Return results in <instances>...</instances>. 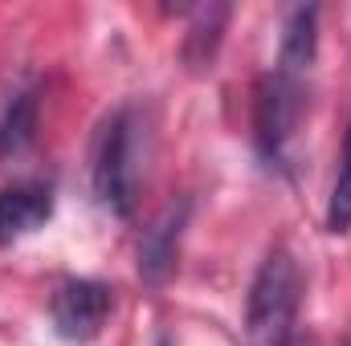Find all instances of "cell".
<instances>
[{
  "instance_id": "obj_12",
  "label": "cell",
  "mask_w": 351,
  "mask_h": 346,
  "mask_svg": "<svg viewBox=\"0 0 351 346\" xmlns=\"http://www.w3.org/2000/svg\"><path fill=\"white\" fill-rule=\"evenodd\" d=\"M160 346H172V343H160Z\"/></svg>"
},
{
  "instance_id": "obj_4",
  "label": "cell",
  "mask_w": 351,
  "mask_h": 346,
  "mask_svg": "<svg viewBox=\"0 0 351 346\" xmlns=\"http://www.w3.org/2000/svg\"><path fill=\"white\" fill-rule=\"evenodd\" d=\"M110 310H114V289L106 281H94V277H70L53 289L49 297V322H53V334L70 346H86L94 343L106 322H110Z\"/></svg>"
},
{
  "instance_id": "obj_5",
  "label": "cell",
  "mask_w": 351,
  "mask_h": 346,
  "mask_svg": "<svg viewBox=\"0 0 351 346\" xmlns=\"http://www.w3.org/2000/svg\"><path fill=\"white\" fill-rule=\"evenodd\" d=\"M53 183L49 179H16L0 191V245H16L49 224L53 216Z\"/></svg>"
},
{
  "instance_id": "obj_3",
  "label": "cell",
  "mask_w": 351,
  "mask_h": 346,
  "mask_svg": "<svg viewBox=\"0 0 351 346\" xmlns=\"http://www.w3.org/2000/svg\"><path fill=\"white\" fill-rule=\"evenodd\" d=\"M302 74L269 70L254 86V147L265 168H286V147L302 118Z\"/></svg>"
},
{
  "instance_id": "obj_7",
  "label": "cell",
  "mask_w": 351,
  "mask_h": 346,
  "mask_svg": "<svg viewBox=\"0 0 351 346\" xmlns=\"http://www.w3.org/2000/svg\"><path fill=\"white\" fill-rule=\"evenodd\" d=\"M37 118H41V90L33 82H21L4 94V102H0V159H12L33 143Z\"/></svg>"
},
{
  "instance_id": "obj_13",
  "label": "cell",
  "mask_w": 351,
  "mask_h": 346,
  "mask_svg": "<svg viewBox=\"0 0 351 346\" xmlns=\"http://www.w3.org/2000/svg\"><path fill=\"white\" fill-rule=\"evenodd\" d=\"M343 346H351V338H348V343H343Z\"/></svg>"
},
{
  "instance_id": "obj_10",
  "label": "cell",
  "mask_w": 351,
  "mask_h": 346,
  "mask_svg": "<svg viewBox=\"0 0 351 346\" xmlns=\"http://www.w3.org/2000/svg\"><path fill=\"white\" fill-rule=\"evenodd\" d=\"M327 232H335V237L351 232V122L343 135V155H339V175L331 187V204H327Z\"/></svg>"
},
{
  "instance_id": "obj_6",
  "label": "cell",
  "mask_w": 351,
  "mask_h": 346,
  "mask_svg": "<svg viewBox=\"0 0 351 346\" xmlns=\"http://www.w3.org/2000/svg\"><path fill=\"white\" fill-rule=\"evenodd\" d=\"M188 212H192V200H176L160 212V220L143 232L139 241V273L143 281L160 285L176 265V249H180V237H184V224H188Z\"/></svg>"
},
{
  "instance_id": "obj_1",
  "label": "cell",
  "mask_w": 351,
  "mask_h": 346,
  "mask_svg": "<svg viewBox=\"0 0 351 346\" xmlns=\"http://www.w3.org/2000/svg\"><path fill=\"white\" fill-rule=\"evenodd\" d=\"M139 110L135 106H119L114 114L102 118L98 139H94V159H90V183L98 204L119 216L131 220L135 200H139Z\"/></svg>"
},
{
  "instance_id": "obj_11",
  "label": "cell",
  "mask_w": 351,
  "mask_h": 346,
  "mask_svg": "<svg viewBox=\"0 0 351 346\" xmlns=\"http://www.w3.org/2000/svg\"><path fill=\"white\" fill-rule=\"evenodd\" d=\"M274 346H315V338H311V334H302V330H290L282 343H274Z\"/></svg>"
},
{
  "instance_id": "obj_2",
  "label": "cell",
  "mask_w": 351,
  "mask_h": 346,
  "mask_svg": "<svg viewBox=\"0 0 351 346\" xmlns=\"http://www.w3.org/2000/svg\"><path fill=\"white\" fill-rule=\"evenodd\" d=\"M298 306H302V269L290 257V249H269L254 273L250 302H245V326L258 346L282 343L290 330H298Z\"/></svg>"
},
{
  "instance_id": "obj_8",
  "label": "cell",
  "mask_w": 351,
  "mask_h": 346,
  "mask_svg": "<svg viewBox=\"0 0 351 346\" xmlns=\"http://www.w3.org/2000/svg\"><path fill=\"white\" fill-rule=\"evenodd\" d=\"M315 53H319V8L315 4H298V8L286 12V25H282L278 70L306 74L315 66Z\"/></svg>"
},
{
  "instance_id": "obj_9",
  "label": "cell",
  "mask_w": 351,
  "mask_h": 346,
  "mask_svg": "<svg viewBox=\"0 0 351 346\" xmlns=\"http://www.w3.org/2000/svg\"><path fill=\"white\" fill-rule=\"evenodd\" d=\"M229 12H233L229 4H200L192 12V25L184 33V49H180L184 62H188V70H196V74L213 70V57H217L225 25H229Z\"/></svg>"
}]
</instances>
